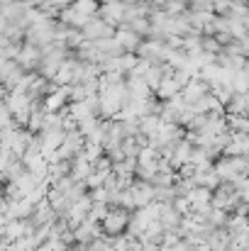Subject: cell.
<instances>
[{
    "label": "cell",
    "instance_id": "obj_1",
    "mask_svg": "<svg viewBox=\"0 0 249 251\" xmlns=\"http://www.w3.org/2000/svg\"><path fill=\"white\" fill-rule=\"evenodd\" d=\"M130 220H132V212L127 210V207H122V205H117V207H112L110 205V210H108V215L103 217V232L108 234V237H120V234H125V229L130 227Z\"/></svg>",
    "mask_w": 249,
    "mask_h": 251
}]
</instances>
